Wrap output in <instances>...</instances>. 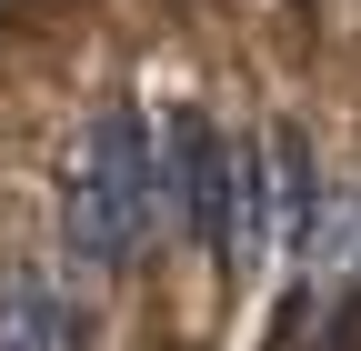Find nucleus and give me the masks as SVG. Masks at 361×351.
Wrapping results in <instances>:
<instances>
[{
  "mask_svg": "<svg viewBox=\"0 0 361 351\" xmlns=\"http://www.w3.org/2000/svg\"><path fill=\"white\" fill-rule=\"evenodd\" d=\"M0 351H80V312L61 301V281L40 271L0 281Z\"/></svg>",
  "mask_w": 361,
  "mask_h": 351,
  "instance_id": "obj_4",
  "label": "nucleus"
},
{
  "mask_svg": "<svg viewBox=\"0 0 361 351\" xmlns=\"http://www.w3.org/2000/svg\"><path fill=\"white\" fill-rule=\"evenodd\" d=\"M151 231H161V130L141 101H111L80 161L61 171V251L90 281H121Z\"/></svg>",
  "mask_w": 361,
  "mask_h": 351,
  "instance_id": "obj_1",
  "label": "nucleus"
},
{
  "mask_svg": "<svg viewBox=\"0 0 361 351\" xmlns=\"http://www.w3.org/2000/svg\"><path fill=\"white\" fill-rule=\"evenodd\" d=\"M261 181H271V241H291L311 261V241H322V151H311L301 121L261 130Z\"/></svg>",
  "mask_w": 361,
  "mask_h": 351,
  "instance_id": "obj_3",
  "label": "nucleus"
},
{
  "mask_svg": "<svg viewBox=\"0 0 361 351\" xmlns=\"http://www.w3.org/2000/svg\"><path fill=\"white\" fill-rule=\"evenodd\" d=\"M161 221H180L191 251H211V261L231 241V130L201 101H180L161 121Z\"/></svg>",
  "mask_w": 361,
  "mask_h": 351,
  "instance_id": "obj_2",
  "label": "nucleus"
}]
</instances>
